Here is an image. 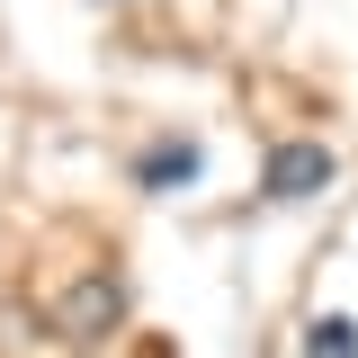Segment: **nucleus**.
<instances>
[{"instance_id":"nucleus-1","label":"nucleus","mask_w":358,"mask_h":358,"mask_svg":"<svg viewBox=\"0 0 358 358\" xmlns=\"http://www.w3.org/2000/svg\"><path fill=\"white\" fill-rule=\"evenodd\" d=\"M54 322H63V341H108V331L126 322V278H117V268H90L81 287L63 296Z\"/></svg>"},{"instance_id":"nucleus-2","label":"nucleus","mask_w":358,"mask_h":358,"mask_svg":"<svg viewBox=\"0 0 358 358\" xmlns=\"http://www.w3.org/2000/svg\"><path fill=\"white\" fill-rule=\"evenodd\" d=\"M331 171H341V162H331L322 143H278V152L260 162V197H268V206H296V197H322V188H331Z\"/></svg>"},{"instance_id":"nucleus-3","label":"nucleus","mask_w":358,"mask_h":358,"mask_svg":"<svg viewBox=\"0 0 358 358\" xmlns=\"http://www.w3.org/2000/svg\"><path fill=\"white\" fill-rule=\"evenodd\" d=\"M197 171H206V152H197L188 134H162V143H143V162H134V179H143L152 197H171V188H188Z\"/></svg>"},{"instance_id":"nucleus-4","label":"nucleus","mask_w":358,"mask_h":358,"mask_svg":"<svg viewBox=\"0 0 358 358\" xmlns=\"http://www.w3.org/2000/svg\"><path fill=\"white\" fill-rule=\"evenodd\" d=\"M305 358H358V322L350 313H322V322L305 331Z\"/></svg>"}]
</instances>
